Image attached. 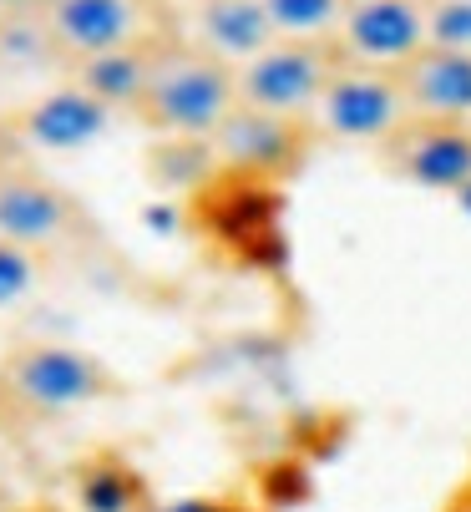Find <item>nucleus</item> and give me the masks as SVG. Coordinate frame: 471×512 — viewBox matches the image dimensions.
<instances>
[{
  "instance_id": "obj_1",
  "label": "nucleus",
  "mask_w": 471,
  "mask_h": 512,
  "mask_svg": "<svg viewBox=\"0 0 471 512\" xmlns=\"http://www.w3.org/2000/svg\"><path fill=\"white\" fill-rule=\"evenodd\" d=\"M233 107H239V66L198 46L188 31H178L157 46L152 77L132 122L168 142H213V132L233 117Z\"/></svg>"
},
{
  "instance_id": "obj_2",
  "label": "nucleus",
  "mask_w": 471,
  "mask_h": 512,
  "mask_svg": "<svg viewBox=\"0 0 471 512\" xmlns=\"http://www.w3.org/2000/svg\"><path fill=\"white\" fill-rule=\"evenodd\" d=\"M46 56L61 66V77L87 66L107 51L147 46L183 31V11L173 0H56L36 21Z\"/></svg>"
},
{
  "instance_id": "obj_3",
  "label": "nucleus",
  "mask_w": 471,
  "mask_h": 512,
  "mask_svg": "<svg viewBox=\"0 0 471 512\" xmlns=\"http://www.w3.org/2000/svg\"><path fill=\"white\" fill-rule=\"evenodd\" d=\"M0 391L31 416H71L107 396H117V376L107 365L66 340H21L0 360Z\"/></svg>"
},
{
  "instance_id": "obj_4",
  "label": "nucleus",
  "mask_w": 471,
  "mask_h": 512,
  "mask_svg": "<svg viewBox=\"0 0 471 512\" xmlns=\"http://www.w3.org/2000/svg\"><path fill=\"white\" fill-rule=\"evenodd\" d=\"M406 122H411V97H406L401 71L355 66V61H340L320 107H314L320 142H345V148H375V153Z\"/></svg>"
},
{
  "instance_id": "obj_5",
  "label": "nucleus",
  "mask_w": 471,
  "mask_h": 512,
  "mask_svg": "<svg viewBox=\"0 0 471 512\" xmlns=\"http://www.w3.org/2000/svg\"><path fill=\"white\" fill-rule=\"evenodd\" d=\"M340 61V41H274L249 66H239V102L314 122V107H320Z\"/></svg>"
},
{
  "instance_id": "obj_6",
  "label": "nucleus",
  "mask_w": 471,
  "mask_h": 512,
  "mask_svg": "<svg viewBox=\"0 0 471 512\" xmlns=\"http://www.w3.org/2000/svg\"><path fill=\"white\" fill-rule=\"evenodd\" d=\"M213 158L223 173L259 178V183H284L309 163V153L320 148V132L309 117H279L259 107H233V117L213 132Z\"/></svg>"
},
{
  "instance_id": "obj_7",
  "label": "nucleus",
  "mask_w": 471,
  "mask_h": 512,
  "mask_svg": "<svg viewBox=\"0 0 471 512\" xmlns=\"http://www.w3.org/2000/svg\"><path fill=\"white\" fill-rule=\"evenodd\" d=\"M385 173L421 193H446L456 198L471 183V122H446V117H411L396 137L380 148Z\"/></svg>"
},
{
  "instance_id": "obj_8",
  "label": "nucleus",
  "mask_w": 471,
  "mask_h": 512,
  "mask_svg": "<svg viewBox=\"0 0 471 512\" xmlns=\"http://www.w3.org/2000/svg\"><path fill=\"white\" fill-rule=\"evenodd\" d=\"M340 56L355 66L401 71L431 46L426 0H350L340 21Z\"/></svg>"
},
{
  "instance_id": "obj_9",
  "label": "nucleus",
  "mask_w": 471,
  "mask_h": 512,
  "mask_svg": "<svg viewBox=\"0 0 471 512\" xmlns=\"http://www.w3.org/2000/svg\"><path fill=\"white\" fill-rule=\"evenodd\" d=\"M82 213H76L71 193H61L46 173L0 163V239H11L21 249H56L61 239L76 234Z\"/></svg>"
},
{
  "instance_id": "obj_10",
  "label": "nucleus",
  "mask_w": 471,
  "mask_h": 512,
  "mask_svg": "<svg viewBox=\"0 0 471 512\" xmlns=\"http://www.w3.org/2000/svg\"><path fill=\"white\" fill-rule=\"evenodd\" d=\"M117 122V112L107 102H97L87 87H76L71 77H61L51 92H41L36 102H26L11 117V132L26 142L31 153H82Z\"/></svg>"
},
{
  "instance_id": "obj_11",
  "label": "nucleus",
  "mask_w": 471,
  "mask_h": 512,
  "mask_svg": "<svg viewBox=\"0 0 471 512\" xmlns=\"http://www.w3.org/2000/svg\"><path fill=\"white\" fill-rule=\"evenodd\" d=\"M183 31L233 66H249L259 51H269L279 41L264 0H188Z\"/></svg>"
},
{
  "instance_id": "obj_12",
  "label": "nucleus",
  "mask_w": 471,
  "mask_h": 512,
  "mask_svg": "<svg viewBox=\"0 0 471 512\" xmlns=\"http://www.w3.org/2000/svg\"><path fill=\"white\" fill-rule=\"evenodd\" d=\"M401 82L411 97V117H446V122H471V56L426 46L401 66Z\"/></svg>"
},
{
  "instance_id": "obj_13",
  "label": "nucleus",
  "mask_w": 471,
  "mask_h": 512,
  "mask_svg": "<svg viewBox=\"0 0 471 512\" xmlns=\"http://www.w3.org/2000/svg\"><path fill=\"white\" fill-rule=\"evenodd\" d=\"M163 41H168V36H163ZM163 41L127 46V51H107V56H97V61H87V66L66 71V77H71L76 87H87L97 102H107L117 117H132L137 102H142V92H147V77H152V56H157V46H163Z\"/></svg>"
},
{
  "instance_id": "obj_14",
  "label": "nucleus",
  "mask_w": 471,
  "mask_h": 512,
  "mask_svg": "<svg viewBox=\"0 0 471 512\" xmlns=\"http://www.w3.org/2000/svg\"><path fill=\"white\" fill-rule=\"evenodd\" d=\"M76 502H82V512H147L152 497L127 457L102 452L76 467Z\"/></svg>"
},
{
  "instance_id": "obj_15",
  "label": "nucleus",
  "mask_w": 471,
  "mask_h": 512,
  "mask_svg": "<svg viewBox=\"0 0 471 512\" xmlns=\"http://www.w3.org/2000/svg\"><path fill=\"white\" fill-rule=\"evenodd\" d=\"M350 0H264L279 41H335Z\"/></svg>"
},
{
  "instance_id": "obj_16",
  "label": "nucleus",
  "mask_w": 471,
  "mask_h": 512,
  "mask_svg": "<svg viewBox=\"0 0 471 512\" xmlns=\"http://www.w3.org/2000/svg\"><path fill=\"white\" fill-rule=\"evenodd\" d=\"M36 284H41V254L0 239V310H11L16 300H26Z\"/></svg>"
},
{
  "instance_id": "obj_17",
  "label": "nucleus",
  "mask_w": 471,
  "mask_h": 512,
  "mask_svg": "<svg viewBox=\"0 0 471 512\" xmlns=\"http://www.w3.org/2000/svg\"><path fill=\"white\" fill-rule=\"evenodd\" d=\"M426 26H431V46L471 56V0H431Z\"/></svg>"
},
{
  "instance_id": "obj_18",
  "label": "nucleus",
  "mask_w": 471,
  "mask_h": 512,
  "mask_svg": "<svg viewBox=\"0 0 471 512\" xmlns=\"http://www.w3.org/2000/svg\"><path fill=\"white\" fill-rule=\"evenodd\" d=\"M56 6V0H0V21H6V26H21V21H41L46 11Z\"/></svg>"
},
{
  "instance_id": "obj_19",
  "label": "nucleus",
  "mask_w": 471,
  "mask_h": 512,
  "mask_svg": "<svg viewBox=\"0 0 471 512\" xmlns=\"http://www.w3.org/2000/svg\"><path fill=\"white\" fill-rule=\"evenodd\" d=\"M152 512H244V507H233V502H218V497H183V502L152 507Z\"/></svg>"
},
{
  "instance_id": "obj_20",
  "label": "nucleus",
  "mask_w": 471,
  "mask_h": 512,
  "mask_svg": "<svg viewBox=\"0 0 471 512\" xmlns=\"http://www.w3.org/2000/svg\"><path fill=\"white\" fill-rule=\"evenodd\" d=\"M456 203H461V213H471V183H466V188L456 193Z\"/></svg>"
},
{
  "instance_id": "obj_21",
  "label": "nucleus",
  "mask_w": 471,
  "mask_h": 512,
  "mask_svg": "<svg viewBox=\"0 0 471 512\" xmlns=\"http://www.w3.org/2000/svg\"><path fill=\"white\" fill-rule=\"evenodd\" d=\"M6 31H11V26H6V21H0V56H6Z\"/></svg>"
},
{
  "instance_id": "obj_22",
  "label": "nucleus",
  "mask_w": 471,
  "mask_h": 512,
  "mask_svg": "<svg viewBox=\"0 0 471 512\" xmlns=\"http://www.w3.org/2000/svg\"><path fill=\"white\" fill-rule=\"evenodd\" d=\"M0 512H11V502H6V497H0Z\"/></svg>"
},
{
  "instance_id": "obj_23",
  "label": "nucleus",
  "mask_w": 471,
  "mask_h": 512,
  "mask_svg": "<svg viewBox=\"0 0 471 512\" xmlns=\"http://www.w3.org/2000/svg\"><path fill=\"white\" fill-rule=\"evenodd\" d=\"M426 6H431V0H426Z\"/></svg>"
}]
</instances>
